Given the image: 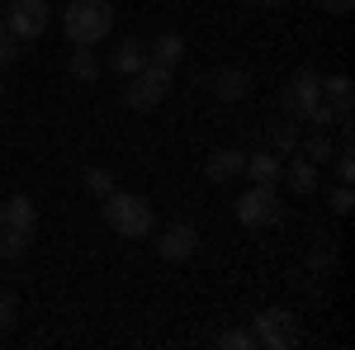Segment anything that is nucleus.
Instances as JSON below:
<instances>
[{
	"instance_id": "obj_1",
	"label": "nucleus",
	"mask_w": 355,
	"mask_h": 350,
	"mask_svg": "<svg viewBox=\"0 0 355 350\" xmlns=\"http://www.w3.org/2000/svg\"><path fill=\"white\" fill-rule=\"evenodd\" d=\"M62 28L71 38V48H95L105 43L114 28V5L110 0H71L62 10Z\"/></svg>"
},
{
	"instance_id": "obj_2",
	"label": "nucleus",
	"mask_w": 355,
	"mask_h": 350,
	"mask_svg": "<svg viewBox=\"0 0 355 350\" xmlns=\"http://www.w3.org/2000/svg\"><path fill=\"white\" fill-rule=\"evenodd\" d=\"M100 209H105V222H110L119 237H128V242H142L147 232H152V204L147 199H137V194H123V189H114L100 199Z\"/></svg>"
},
{
	"instance_id": "obj_3",
	"label": "nucleus",
	"mask_w": 355,
	"mask_h": 350,
	"mask_svg": "<svg viewBox=\"0 0 355 350\" xmlns=\"http://www.w3.org/2000/svg\"><path fill=\"white\" fill-rule=\"evenodd\" d=\"M171 81H175V67H162V62L147 57V67L137 76H128V85H123V105L128 109H157L166 100Z\"/></svg>"
},
{
	"instance_id": "obj_4",
	"label": "nucleus",
	"mask_w": 355,
	"mask_h": 350,
	"mask_svg": "<svg viewBox=\"0 0 355 350\" xmlns=\"http://www.w3.org/2000/svg\"><path fill=\"white\" fill-rule=\"evenodd\" d=\"M251 336H256V346H266V350H289V346H299V322L284 308H261Z\"/></svg>"
},
{
	"instance_id": "obj_5",
	"label": "nucleus",
	"mask_w": 355,
	"mask_h": 350,
	"mask_svg": "<svg viewBox=\"0 0 355 350\" xmlns=\"http://www.w3.org/2000/svg\"><path fill=\"white\" fill-rule=\"evenodd\" d=\"M48 19H53V5L48 0H10L5 5V28L15 33V38H38L43 28H48Z\"/></svg>"
},
{
	"instance_id": "obj_6",
	"label": "nucleus",
	"mask_w": 355,
	"mask_h": 350,
	"mask_svg": "<svg viewBox=\"0 0 355 350\" xmlns=\"http://www.w3.org/2000/svg\"><path fill=\"white\" fill-rule=\"evenodd\" d=\"M237 222L242 227H270V222H279V194H275V185H251L237 199Z\"/></svg>"
},
{
	"instance_id": "obj_7",
	"label": "nucleus",
	"mask_w": 355,
	"mask_h": 350,
	"mask_svg": "<svg viewBox=\"0 0 355 350\" xmlns=\"http://www.w3.org/2000/svg\"><path fill=\"white\" fill-rule=\"evenodd\" d=\"M322 100V76L313 67L294 71V81L284 85V119H308V109Z\"/></svg>"
},
{
	"instance_id": "obj_8",
	"label": "nucleus",
	"mask_w": 355,
	"mask_h": 350,
	"mask_svg": "<svg viewBox=\"0 0 355 350\" xmlns=\"http://www.w3.org/2000/svg\"><path fill=\"white\" fill-rule=\"evenodd\" d=\"M194 251H199V227H194V222H171V227L162 232V242H157V256L171 261V265L190 261Z\"/></svg>"
},
{
	"instance_id": "obj_9",
	"label": "nucleus",
	"mask_w": 355,
	"mask_h": 350,
	"mask_svg": "<svg viewBox=\"0 0 355 350\" xmlns=\"http://www.w3.org/2000/svg\"><path fill=\"white\" fill-rule=\"evenodd\" d=\"M214 95H218L223 105L246 100L251 95V71L246 67H223V71H214Z\"/></svg>"
},
{
	"instance_id": "obj_10",
	"label": "nucleus",
	"mask_w": 355,
	"mask_h": 350,
	"mask_svg": "<svg viewBox=\"0 0 355 350\" xmlns=\"http://www.w3.org/2000/svg\"><path fill=\"white\" fill-rule=\"evenodd\" d=\"M246 166V152L242 147H218L214 157H209V180L214 185H227V180H237Z\"/></svg>"
},
{
	"instance_id": "obj_11",
	"label": "nucleus",
	"mask_w": 355,
	"mask_h": 350,
	"mask_svg": "<svg viewBox=\"0 0 355 350\" xmlns=\"http://www.w3.org/2000/svg\"><path fill=\"white\" fill-rule=\"evenodd\" d=\"M242 175H251V185H275L279 175H284V157H275V152H251L242 166Z\"/></svg>"
},
{
	"instance_id": "obj_12",
	"label": "nucleus",
	"mask_w": 355,
	"mask_h": 350,
	"mask_svg": "<svg viewBox=\"0 0 355 350\" xmlns=\"http://www.w3.org/2000/svg\"><path fill=\"white\" fill-rule=\"evenodd\" d=\"M110 67L114 71H123V76H137L142 67H147V43H137V38H123L119 48L110 53Z\"/></svg>"
},
{
	"instance_id": "obj_13",
	"label": "nucleus",
	"mask_w": 355,
	"mask_h": 350,
	"mask_svg": "<svg viewBox=\"0 0 355 350\" xmlns=\"http://www.w3.org/2000/svg\"><path fill=\"white\" fill-rule=\"evenodd\" d=\"M5 222L19 227V232H33V227H38V209H33V199H28V194L5 199Z\"/></svg>"
},
{
	"instance_id": "obj_14",
	"label": "nucleus",
	"mask_w": 355,
	"mask_h": 350,
	"mask_svg": "<svg viewBox=\"0 0 355 350\" xmlns=\"http://www.w3.org/2000/svg\"><path fill=\"white\" fill-rule=\"evenodd\" d=\"M284 175H289V189H294V194H313V189H318V166L308 161V157H289Z\"/></svg>"
},
{
	"instance_id": "obj_15",
	"label": "nucleus",
	"mask_w": 355,
	"mask_h": 350,
	"mask_svg": "<svg viewBox=\"0 0 355 350\" xmlns=\"http://www.w3.org/2000/svg\"><path fill=\"white\" fill-rule=\"evenodd\" d=\"M147 57H152V62H162V67H175V62L185 57V38H180V33H162V38L147 48Z\"/></svg>"
},
{
	"instance_id": "obj_16",
	"label": "nucleus",
	"mask_w": 355,
	"mask_h": 350,
	"mask_svg": "<svg viewBox=\"0 0 355 350\" xmlns=\"http://www.w3.org/2000/svg\"><path fill=\"white\" fill-rule=\"evenodd\" d=\"M294 147H299V128H294V119L270 123V152H275V157H294Z\"/></svg>"
},
{
	"instance_id": "obj_17",
	"label": "nucleus",
	"mask_w": 355,
	"mask_h": 350,
	"mask_svg": "<svg viewBox=\"0 0 355 350\" xmlns=\"http://www.w3.org/2000/svg\"><path fill=\"white\" fill-rule=\"evenodd\" d=\"M28 237H33V232H19V227L0 222V256H5V261H19L28 251Z\"/></svg>"
},
{
	"instance_id": "obj_18",
	"label": "nucleus",
	"mask_w": 355,
	"mask_h": 350,
	"mask_svg": "<svg viewBox=\"0 0 355 350\" xmlns=\"http://www.w3.org/2000/svg\"><path fill=\"white\" fill-rule=\"evenodd\" d=\"M67 71H71V81H100V57L90 53V48H76Z\"/></svg>"
},
{
	"instance_id": "obj_19",
	"label": "nucleus",
	"mask_w": 355,
	"mask_h": 350,
	"mask_svg": "<svg viewBox=\"0 0 355 350\" xmlns=\"http://www.w3.org/2000/svg\"><path fill=\"white\" fill-rule=\"evenodd\" d=\"M308 123H313L318 133H327V128H336V123H341V114H336V109H331L327 100H318V105L308 109Z\"/></svg>"
},
{
	"instance_id": "obj_20",
	"label": "nucleus",
	"mask_w": 355,
	"mask_h": 350,
	"mask_svg": "<svg viewBox=\"0 0 355 350\" xmlns=\"http://www.w3.org/2000/svg\"><path fill=\"white\" fill-rule=\"evenodd\" d=\"M85 189H90V194H95V199H105V194H114V175L110 170H100V166H90V170H85Z\"/></svg>"
},
{
	"instance_id": "obj_21",
	"label": "nucleus",
	"mask_w": 355,
	"mask_h": 350,
	"mask_svg": "<svg viewBox=\"0 0 355 350\" xmlns=\"http://www.w3.org/2000/svg\"><path fill=\"white\" fill-rule=\"evenodd\" d=\"M331 152H336V147H331V133H313L308 137V161L313 166H327Z\"/></svg>"
},
{
	"instance_id": "obj_22",
	"label": "nucleus",
	"mask_w": 355,
	"mask_h": 350,
	"mask_svg": "<svg viewBox=\"0 0 355 350\" xmlns=\"http://www.w3.org/2000/svg\"><path fill=\"white\" fill-rule=\"evenodd\" d=\"M331 170H336V180H341V185H351V180H355V152H351V147L331 152Z\"/></svg>"
},
{
	"instance_id": "obj_23",
	"label": "nucleus",
	"mask_w": 355,
	"mask_h": 350,
	"mask_svg": "<svg viewBox=\"0 0 355 350\" xmlns=\"http://www.w3.org/2000/svg\"><path fill=\"white\" fill-rule=\"evenodd\" d=\"M24 57V38H15V33H5L0 38V67H15Z\"/></svg>"
},
{
	"instance_id": "obj_24",
	"label": "nucleus",
	"mask_w": 355,
	"mask_h": 350,
	"mask_svg": "<svg viewBox=\"0 0 355 350\" xmlns=\"http://www.w3.org/2000/svg\"><path fill=\"white\" fill-rule=\"evenodd\" d=\"M15 317H19V303H15V294H10V289H0V331H10V326H15Z\"/></svg>"
},
{
	"instance_id": "obj_25",
	"label": "nucleus",
	"mask_w": 355,
	"mask_h": 350,
	"mask_svg": "<svg viewBox=\"0 0 355 350\" xmlns=\"http://www.w3.org/2000/svg\"><path fill=\"white\" fill-rule=\"evenodd\" d=\"M327 204H331V213H336V218H346V213L355 209V194H351V185L331 189V199H327Z\"/></svg>"
},
{
	"instance_id": "obj_26",
	"label": "nucleus",
	"mask_w": 355,
	"mask_h": 350,
	"mask_svg": "<svg viewBox=\"0 0 355 350\" xmlns=\"http://www.w3.org/2000/svg\"><path fill=\"white\" fill-rule=\"evenodd\" d=\"M218 346L223 350H251V346H256V336H251V331H223Z\"/></svg>"
},
{
	"instance_id": "obj_27",
	"label": "nucleus",
	"mask_w": 355,
	"mask_h": 350,
	"mask_svg": "<svg viewBox=\"0 0 355 350\" xmlns=\"http://www.w3.org/2000/svg\"><path fill=\"white\" fill-rule=\"evenodd\" d=\"M318 5H322L327 15H351L355 10V0H318Z\"/></svg>"
},
{
	"instance_id": "obj_28",
	"label": "nucleus",
	"mask_w": 355,
	"mask_h": 350,
	"mask_svg": "<svg viewBox=\"0 0 355 350\" xmlns=\"http://www.w3.org/2000/svg\"><path fill=\"white\" fill-rule=\"evenodd\" d=\"M313 270H331V246H318L313 251Z\"/></svg>"
},
{
	"instance_id": "obj_29",
	"label": "nucleus",
	"mask_w": 355,
	"mask_h": 350,
	"mask_svg": "<svg viewBox=\"0 0 355 350\" xmlns=\"http://www.w3.org/2000/svg\"><path fill=\"white\" fill-rule=\"evenodd\" d=\"M5 33H10V28H5V19H0V38H5Z\"/></svg>"
},
{
	"instance_id": "obj_30",
	"label": "nucleus",
	"mask_w": 355,
	"mask_h": 350,
	"mask_svg": "<svg viewBox=\"0 0 355 350\" xmlns=\"http://www.w3.org/2000/svg\"><path fill=\"white\" fill-rule=\"evenodd\" d=\"M261 5H279V0H261Z\"/></svg>"
},
{
	"instance_id": "obj_31",
	"label": "nucleus",
	"mask_w": 355,
	"mask_h": 350,
	"mask_svg": "<svg viewBox=\"0 0 355 350\" xmlns=\"http://www.w3.org/2000/svg\"><path fill=\"white\" fill-rule=\"evenodd\" d=\"M0 222H5V204H0Z\"/></svg>"
},
{
	"instance_id": "obj_32",
	"label": "nucleus",
	"mask_w": 355,
	"mask_h": 350,
	"mask_svg": "<svg viewBox=\"0 0 355 350\" xmlns=\"http://www.w3.org/2000/svg\"><path fill=\"white\" fill-rule=\"evenodd\" d=\"M0 95H5V81H0Z\"/></svg>"
}]
</instances>
